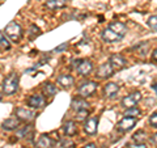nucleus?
<instances>
[{"label": "nucleus", "instance_id": "obj_1", "mask_svg": "<svg viewBox=\"0 0 157 148\" xmlns=\"http://www.w3.org/2000/svg\"><path fill=\"white\" fill-rule=\"evenodd\" d=\"M2 89H3V93L6 96H12L17 92V89H18V76L16 75V73H11V75H8L6 79H4L3 84H2Z\"/></svg>", "mask_w": 157, "mask_h": 148}, {"label": "nucleus", "instance_id": "obj_2", "mask_svg": "<svg viewBox=\"0 0 157 148\" xmlns=\"http://www.w3.org/2000/svg\"><path fill=\"white\" fill-rule=\"evenodd\" d=\"M4 34H7V36L11 38L12 42H16L17 43L20 39L22 38V28L20 26L17 22L11 21L6 26V33H4Z\"/></svg>", "mask_w": 157, "mask_h": 148}, {"label": "nucleus", "instance_id": "obj_3", "mask_svg": "<svg viewBox=\"0 0 157 148\" xmlns=\"http://www.w3.org/2000/svg\"><path fill=\"white\" fill-rule=\"evenodd\" d=\"M96 89H97V83L96 81H85V83H82L81 85L78 87L77 93H78V96L80 97L86 98V97L92 96L93 93L96 92Z\"/></svg>", "mask_w": 157, "mask_h": 148}, {"label": "nucleus", "instance_id": "obj_4", "mask_svg": "<svg viewBox=\"0 0 157 148\" xmlns=\"http://www.w3.org/2000/svg\"><path fill=\"white\" fill-rule=\"evenodd\" d=\"M14 115L20 122H32L36 117V113L32 109H26V107H18L14 110Z\"/></svg>", "mask_w": 157, "mask_h": 148}, {"label": "nucleus", "instance_id": "obj_5", "mask_svg": "<svg viewBox=\"0 0 157 148\" xmlns=\"http://www.w3.org/2000/svg\"><path fill=\"white\" fill-rule=\"evenodd\" d=\"M45 97L42 95H38V93H34V95H30L28 97L26 100V105L30 107V109H34V110H38V109H42L45 106Z\"/></svg>", "mask_w": 157, "mask_h": 148}, {"label": "nucleus", "instance_id": "obj_6", "mask_svg": "<svg viewBox=\"0 0 157 148\" xmlns=\"http://www.w3.org/2000/svg\"><path fill=\"white\" fill-rule=\"evenodd\" d=\"M141 100V93L140 92H135V93H131V95H127L122 98V106L124 109H130V107H134L136 106V103Z\"/></svg>", "mask_w": 157, "mask_h": 148}, {"label": "nucleus", "instance_id": "obj_7", "mask_svg": "<svg viewBox=\"0 0 157 148\" xmlns=\"http://www.w3.org/2000/svg\"><path fill=\"white\" fill-rule=\"evenodd\" d=\"M136 125V118L134 117H124L123 119H121L117 125V130L121 132H126L130 131L131 129H134Z\"/></svg>", "mask_w": 157, "mask_h": 148}, {"label": "nucleus", "instance_id": "obj_8", "mask_svg": "<svg viewBox=\"0 0 157 148\" xmlns=\"http://www.w3.org/2000/svg\"><path fill=\"white\" fill-rule=\"evenodd\" d=\"M76 64H77L76 67L77 72L82 76H88L93 71V63L90 60H88V59H80V60L76 62Z\"/></svg>", "mask_w": 157, "mask_h": 148}, {"label": "nucleus", "instance_id": "obj_9", "mask_svg": "<svg viewBox=\"0 0 157 148\" xmlns=\"http://www.w3.org/2000/svg\"><path fill=\"white\" fill-rule=\"evenodd\" d=\"M113 73H114V68H113L110 63L107 62V63H104V64H101L97 68L96 76H97V79H107V77H110Z\"/></svg>", "mask_w": 157, "mask_h": 148}, {"label": "nucleus", "instance_id": "obj_10", "mask_svg": "<svg viewBox=\"0 0 157 148\" xmlns=\"http://www.w3.org/2000/svg\"><path fill=\"white\" fill-rule=\"evenodd\" d=\"M97 126H98V118L97 117H90L85 119L84 123V131L88 135H94L97 132Z\"/></svg>", "mask_w": 157, "mask_h": 148}, {"label": "nucleus", "instance_id": "obj_11", "mask_svg": "<svg viewBox=\"0 0 157 148\" xmlns=\"http://www.w3.org/2000/svg\"><path fill=\"white\" fill-rule=\"evenodd\" d=\"M109 63L111 64V67L114 70H121V68H124L127 64V60L121 55V54H113L110 56V60Z\"/></svg>", "mask_w": 157, "mask_h": 148}, {"label": "nucleus", "instance_id": "obj_12", "mask_svg": "<svg viewBox=\"0 0 157 148\" xmlns=\"http://www.w3.org/2000/svg\"><path fill=\"white\" fill-rule=\"evenodd\" d=\"M102 38H104V41L107 42V43H117V42H121V39L123 37L118 36L117 33H114L113 30H110L109 28L105 29V30H102Z\"/></svg>", "mask_w": 157, "mask_h": 148}, {"label": "nucleus", "instance_id": "obj_13", "mask_svg": "<svg viewBox=\"0 0 157 148\" xmlns=\"http://www.w3.org/2000/svg\"><path fill=\"white\" fill-rule=\"evenodd\" d=\"M119 92V85L117 83H107L104 87V95L107 98H114Z\"/></svg>", "mask_w": 157, "mask_h": 148}, {"label": "nucleus", "instance_id": "obj_14", "mask_svg": "<svg viewBox=\"0 0 157 148\" xmlns=\"http://www.w3.org/2000/svg\"><path fill=\"white\" fill-rule=\"evenodd\" d=\"M109 29H110V30H113L114 33H117L118 36H121V37H123L124 34L127 33L126 25L123 22H121V21H113V22H110Z\"/></svg>", "mask_w": 157, "mask_h": 148}, {"label": "nucleus", "instance_id": "obj_15", "mask_svg": "<svg viewBox=\"0 0 157 148\" xmlns=\"http://www.w3.org/2000/svg\"><path fill=\"white\" fill-rule=\"evenodd\" d=\"M20 125H21V122L17 118H8V119H6L2 123V127L7 131H13V130H17Z\"/></svg>", "mask_w": 157, "mask_h": 148}, {"label": "nucleus", "instance_id": "obj_16", "mask_svg": "<svg viewBox=\"0 0 157 148\" xmlns=\"http://www.w3.org/2000/svg\"><path fill=\"white\" fill-rule=\"evenodd\" d=\"M71 107L73 110H81V109H89V103H88L84 98L82 97H76V98H73L72 102H71Z\"/></svg>", "mask_w": 157, "mask_h": 148}, {"label": "nucleus", "instance_id": "obj_17", "mask_svg": "<svg viewBox=\"0 0 157 148\" xmlns=\"http://www.w3.org/2000/svg\"><path fill=\"white\" fill-rule=\"evenodd\" d=\"M73 83H75V79H73L71 75H60L58 77V84L62 88H64V89L71 88L73 85Z\"/></svg>", "mask_w": 157, "mask_h": 148}, {"label": "nucleus", "instance_id": "obj_18", "mask_svg": "<svg viewBox=\"0 0 157 148\" xmlns=\"http://www.w3.org/2000/svg\"><path fill=\"white\" fill-rule=\"evenodd\" d=\"M66 6H67V0H47L45 3V7L47 9H51V11L64 8Z\"/></svg>", "mask_w": 157, "mask_h": 148}, {"label": "nucleus", "instance_id": "obj_19", "mask_svg": "<svg viewBox=\"0 0 157 148\" xmlns=\"http://www.w3.org/2000/svg\"><path fill=\"white\" fill-rule=\"evenodd\" d=\"M52 146H54V142H52L51 138L47 136V135H42L38 139V142L36 143L37 148H51Z\"/></svg>", "mask_w": 157, "mask_h": 148}, {"label": "nucleus", "instance_id": "obj_20", "mask_svg": "<svg viewBox=\"0 0 157 148\" xmlns=\"http://www.w3.org/2000/svg\"><path fill=\"white\" fill-rule=\"evenodd\" d=\"M63 131H64V134L67 136H73L77 132V126L76 123L73 121H68L64 123V126H63Z\"/></svg>", "mask_w": 157, "mask_h": 148}, {"label": "nucleus", "instance_id": "obj_21", "mask_svg": "<svg viewBox=\"0 0 157 148\" xmlns=\"http://www.w3.org/2000/svg\"><path fill=\"white\" fill-rule=\"evenodd\" d=\"M42 93L46 97H52L56 93L55 84H52V83H45V84H43V87H42Z\"/></svg>", "mask_w": 157, "mask_h": 148}, {"label": "nucleus", "instance_id": "obj_22", "mask_svg": "<svg viewBox=\"0 0 157 148\" xmlns=\"http://www.w3.org/2000/svg\"><path fill=\"white\" fill-rule=\"evenodd\" d=\"M88 115H89V110L88 109H81V110H77L76 111V115H75V119L76 121H84L88 118Z\"/></svg>", "mask_w": 157, "mask_h": 148}, {"label": "nucleus", "instance_id": "obj_23", "mask_svg": "<svg viewBox=\"0 0 157 148\" xmlns=\"http://www.w3.org/2000/svg\"><path fill=\"white\" fill-rule=\"evenodd\" d=\"M140 109H137L136 106H134V107H130V109H126V111H124V117H137V115H140Z\"/></svg>", "mask_w": 157, "mask_h": 148}, {"label": "nucleus", "instance_id": "obj_24", "mask_svg": "<svg viewBox=\"0 0 157 148\" xmlns=\"http://www.w3.org/2000/svg\"><path fill=\"white\" fill-rule=\"evenodd\" d=\"M132 139H134L135 143H144V140L147 139V135L144 131H137L136 134H134Z\"/></svg>", "mask_w": 157, "mask_h": 148}, {"label": "nucleus", "instance_id": "obj_25", "mask_svg": "<svg viewBox=\"0 0 157 148\" xmlns=\"http://www.w3.org/2000/svg\"><path fill=\"white\" fill-rule=\"evenodd\" d=\"M0 46H2L3 49H7V50L11 47V43H9L8 38L6 37V34H4L3 32H0Z\"/></svg>", "mask_w": 157, "mask_h": 148}, {"label": "nucleus", "instance_id": "obj_26", "mask_svg": "<svg viewBox=\"0 0 157 148\" xmlns=\"http://www.w3.org/2000/svg\"><path fill=\"white\" fill-rule=\"evenodd\" d=\"M148 26L152 29V30L157 32V16H151L148 18Z\"/></svg>", "mask_w": 157, "mask_h": 148}, {"label": "nucleus", "instance_id": "obj_27", "mask_svg": "<svg viewBox=\"0 0 157 148\" xmlns=\"http://www.w3.org/2000/svg\"><path fill=\"white\" fill-rule=\"evenodd\" d=\"M60 147L62 148H75V143H73L70 138H67V139H63L60 142Z\"/></svg>", "mask_w": 157, "mask_h": 148}, {"label": "nucleus", "instance_id": "obj_28", "mask_svg": "<svg viewBox=\"0 0 157 148\" xmlns=\"http://www.w3.org/2000/svg\"><path fill=\"white\" fill-rule=\"evenodd\" d=\"M149 125L152 127H155V129H157V111L149 117Z\"/></svg>", "mask_w": 157, "mask_h": 148}, {"label": "nucleus", "instance_id": "obj_29", "mask_svg": "<svg viewBox=\"0 0 157 148\" xmlns=\"http://www.w3.org/2000/svg\"><path fill=\"white\" fill-rule=\"evenodd\" d=\"M30 33H29V37H30L32 39L34 38V37H36V36H39V29L36 26V25H32L30 26Z\"/></svg>", "mask_w": 157, "mask_h": 148}, {"label": "nucleus", "instance_id": "obj_30", "mask_svg": "<svg viewBox=\"0 0 157 148\" xmlns=\"http://www.w3.org/2000/svg\"><path fill=\"white\" fill-rule=\"evenodd\" d=\"M30 131H32V126H24V129H22V130H20V131L17 132V135H18V136H24L25 134L28 135Z\"/></svg>", "mask_w": 157, "mask_h": 148}, {"label": "nucleus", "instance_id": "obj_31", "mask_svg": "<svg viewBox=\"0 0 157 148\" xmlns=\"http://www.w3.org/2000/svg\"><path fill=\"white\" fill-rule=\"evenodd\" d=\"M67 47H68V43H63V45L58 46V47L55 49V50H54V53H62V51H64Z\"/></svg>", "mask_w": 157, "mask_h": 148}, {"label": "nucleus", "instance_id": "obj_32", "mask_svg": "<svg viewBox=\"0 0 157 148\" xmlns=\"http://www.w3.org/2000/svg\"><path fill=\"white\" fill-rule=\"evenodd\" d=\"M128 148H147L144 143H134V144H128Z\"/></svg>", "mask_w": 157, "mask_h": 148}, {"label": "nucleus", "instance_id": "obj_33", "mask_svg": "<svg viewBox=\"0 0 157 148\" xmlns=\"http://www.w3.org/2000/svg\"><path fill=\"white\" fill-rule=\"evenodd\" d=\"M82 148H97V147H96L94 143H88V144H85Z\"/></svg>", "mask_w": 157, "mask_h": 148}, {"label": "nucleus", "instance_id": "obj_34", "mask_svg": "<svg viewBox=\"0 0 157 148\" xmlns=\"http://www.w3.org/2000/svg\"><path fill=\"white\" fill-rule=\"evenodd\" d=\"M152 59L157 62V49H156V50H155L153 53H152Z\"/></svg>", "mask_w": 157, "mask_h": 148}, {"label": "nucleus", "instance_id": "obj_35", "mask_svg": "<svg viewBox=\"0 0 157 148\" xmlns=\"http://www.w3.org/2000/svg\"><path fill=\"white\" fill-rule=\"evenodd\" d=\"M152 88H153V91L156 92V95H157V83H156V84H155V85H153V87H152Z\"/></svg>", "mask_w": 157, "mask_h": 148}, {"label": "nucleus", "instance_id": "obj_36", "mask_svg": "<svg viewBox=\"0 0 157 148\" xmlns=\"http://www.w3.org/2000/svg\"><path fill=\"white\" fill-rule=\"evenodd\" d=\"M0 100H2V95H0Z\"/></svg>", "mask_w": 157, "mask_h": 148}]
</instances>
